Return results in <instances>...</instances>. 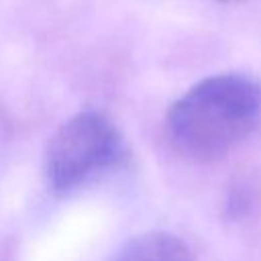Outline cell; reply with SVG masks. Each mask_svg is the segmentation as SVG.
<instances>
[{
	"label": "cell",
	"instance_id": "obj_4",
	"mask_svg": "<svg viewBox=\"0 0 261 261\" xmlns=\"http://www.w3.org/2000/svg\"><path fill=\"white\" fill-rule=\"evenodd\" d=\"M257 206V190L251 181L239 179L230 186L224 200V216L232 222L247 218Z\"/></svg>",
	"mask_w": 261,
	"mask_h": 261
},
{
	"label": "cell",
	"instance_id": "obj_3",
	"mask_svg": "<svg viewBox=\"0 0 261 261\" xmlns=\"http://www.w3.org/2000/svg\"><path fill=\"white\" fill-rule=\"evenodd\" d=\"M106 261H196L192 247L169 230H147L126 239Z\"/></svg>",
	"mask_w": 261,
	"mask_h": 261
},
{
	"label": "cell",
	"instance_id": "obj_5",
	"mask_svg": "<svg viewBox=\"0 0 261 261\" xmlns=\"http://www.w3.org/2000/svg\"><path fill=\"white\" fill-rule=\"evenodd\" d=\"M218 2H224V4H241V2H247V0H218Z\"/></svg>",
	"mask_w": 261,
	"mask_h": 261
},
{
	"label": "cell",
	"instance_id": "obj_1",
	"mask_svg": "<svg viewBox=\"0 0 261 261\" xmlns=\"http://www.w3.org/2000/svg\"><path fill=\"white\" fill-rule=\"evenodd\" d=\"M261 124V82L253 75L214 73L188 88L165 114V137L186 159L226 157Z\"/></svg>",
	"mask_w": 261,
	"mask_h": 261
},
{
	"label": "cell",
	"instance_id": "obj_2",
	"mask_svg": "<svg viewBox=\"0 0 261 261\" xmlns=\"http://www.w3.org/2000/svg\"><path fill=\"white\" fill-rule=\"evenodd\" d=\"M124 157V141L112 118L88 108L69 116L45 149V181L55 196H67Z\"/></svg>",
	"mask_w": 261,
	"mask_h": 261
}]
</instances>
